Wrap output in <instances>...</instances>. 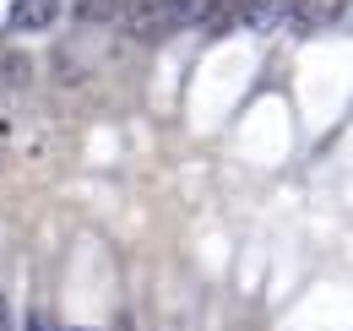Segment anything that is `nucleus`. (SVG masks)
<instances>
[{"label": "nucleus", "instance_id": "nucleus-1", "mask_svg": "<svg viewBox=\"0 0 353 331\" xmlns=\"http://www.w3.org/2000/svg\"><path fill=\"white\" fill-rule=\"evenodd\" d=\"M343 11H348V0H294L283 33H288V39H310V33L332 28V22H343Z\"/></svg>", "mask_w": 353, "mask_h": 331}, {"label": "nucleus", "instance_id": "nucleus-2", "mask_svg": "<svg viewBox=\"0 0 353 331\" xmlns=\"http://www.w3.org/2000/svg\"><path fill=\"white\" fill-rule=\"evenodd\" d=\"M54 17H60V0H17L6 11V28L11 33H44Z\"/></svg>", "mask_w": 353, "mask_h": 331}, {"label": "nucleus", "instance_id": "nucleus-3", "mask_svg": "<svg viewBox=\"0 0 353 331\" xmlns=\"http://www.w3.org/2000/svg\"><path fill=\"white\" fill-rule=\"evenodd\" d=\"M288 11H294V0H245V6H239V22H245L250 33H283Z\"/></svg>", "mask_w": 353, "mask_h": 331}, {"label": "nucleus", "instance_id": "nucleus-4", "mask_svg": "<svg viewBox=\"0 0 353 331\" xmlns=\"http://www.w3.org/2000/svg\"><path fill=\"white\" fill-rule=\"evenodd\" d=\"M77 17L82 22H120L125 17V0H77Z\"/></svg>", "mask_w": 353, "mask_h": 331}, {"label": "nucleus", "instance_id": "nucleus-5", "mask_svg": "<svg viewBox=\"0 0 353 331\" xmlns=\"http://www.w3.org/2000/svg\"><path fill=\"white\" fill-rule=\"evenodd\" d=\"M22 331H54V321H49L44 310H28V321H22Z\"/></svg>", "mask_w": 353, "mask_h": 331}]
</instances>
